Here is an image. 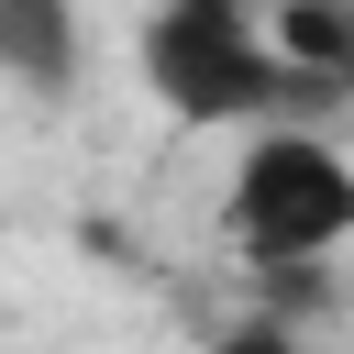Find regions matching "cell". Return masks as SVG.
I'll list each match as a JSON object with an SVG mask.
<instances>
[{"instance_id": "6da1fadb", "label": "cell", "mask_w": 354, "mask_h": 354, "mask_svg": "<svg viewBox=\"0 0 354 354\" xmlns=\"http://www.w3.org/2000/svg\"><path fill=\"white\" fill-rule=\"evenodd\" d=\"M221 243L254 266V277H310L354 243V155L299 122V111H266L243 122V155L221 177Z\"/></svg>"}, {"instance_id": "7a4b0ae2", "label": "cell", "mask_w": 354, "mask_h": 354, "mask_svg": "<svg viewBox=\"0 0 354 354\" xmlns=\"http://www.w3.org/2000/svg\"><path fill=\"white\" fill-rule=\"evenodd\" d=\"M144 88L177 111V122H266V111H321L332 88H310L277 33H266V0H144Z\"/></svg>"}, {"instance_id": "3957f363", "label": "cell", "mask_w": 354, "mask_h": 354, "mask_svg": "<svg viewBox=\"0 0 354 354\" xmlns=\"http://www.w3.org/2000/svg\"><path fill=\"white\" fill-rule=\"evenodd\" d=\"M77 55H88L77 0H0V77H11V88L66 100V88H77Z\"/></svg>"}]
</instances>
